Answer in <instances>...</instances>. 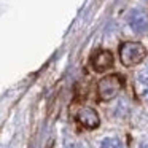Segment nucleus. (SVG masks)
<instances>
[{
	"label": "nucleus",
	"mask_w": 148,
	"mask_h": 148,
	"mask_svg": "<svg viewBox=\"0 0 148 148\" xmlns=\"http://www.w3.org/2000/svg\"><path fill=\"white\" fill-rule=\"evenodd\" d=\"M91 65L96 72H107L113 65V54L108 49H99L91 58Z\"/></svg>",
	"instance_id": "obj_3"
},
{
	"label": "nucleus",
	"mask_w": 148,
	"mask_h": 148,
	"mask_svg": "<svg viewBox=\"0 0 148 148\" xmlns=\"http://www.w3.org/2000/svg\"><path fill=\"white\" fill-rule=\"evenodd\" d=\"M100 148H124V147H123L121 140H118V138H105L100 143Z\"/></svg>",
	"instance_id": "obj_7"
},
{
	"label": "nucleus",
	"mask_w": 148,
	"mask_h": 148,
	"mask_svg": "<svg viewBox=\"0 0 148 148\" xmlns=\"http://www.w3.org/2000/svg\"><path fill=\"white\" fill-rule=\"evenodd\" d=\"M140 148H148V143H143V145H142Z\"/></svg>",
	"instance_id": "obj_8"
},
{
	"label": "nucleus",
	"mask_w": 148,
	"mask_h": 148,
	"mask_svg": "<svg viewBox=\"0 0 148 148\" xmlns=\"http://www.w3.org/2000/svg\"><path fill=\"white\" fill-rule=\"evenodd\" d=\"M77 121L84 129H96L99 126L100 119H99V115H97L96 110L89 108V107H84V108H81L77 113Z\"/></svg>",
	"instance_id": "obj_4"
},
{
	"label": "nucleus",
	"mask_w": 148,
	"mask_h": 148,
	"mask_svg": "<svg viewBox=\"0 0 148 148\" xmlns=\"http://www.w3.org/2000/svg\"><path fill=\"white\" fill-rule=\"evenodd\" d=\"M123 89V80L119 75H107L97 84V96L100 100H112Z\"/></svg>",
	"instance_id": "obj_2"
},
{
	"label": "nucleus",
	"mask_w": 148,
	"mask_h": 148,
	"mask_svg": "<svg viewBox=\"0 0 148 148\" xmlns=\"http://www.w3.org/2000/svg\"><path fill=\"white\" fill-rule=\"evenodd\" d=\"M129 26L135 34L148 32V13L142 10H134L129 14Z\"/></svg>",
	"instance_id": "obj_5"
},
{
	"label": "nucleus",
	"mask_w": 148,
	"mask_h": 148,
	"mask_svg": "<svg viewBox=\"0 0 148 148\" xmlns=\"http://www.w3.org/2000/svg\"><path fill=\"white\" fill-rule=\"evenodd\" d=\"M147 56V49L138 42H124L119 46V58L126 67L140 64Z\"/></svg>",
	"instance_id": "obj_1"
},
{
	"label": "nucleus",
	"mask_w": 148,
	"mask_h": 148,
	"mask_svg": "<svg viewBox=\"0 0 148 148\" xmlns=\"http://www.w3.org/2000/svg\"><path fill=\"white\" fill-rule=\"evenodd\" d=\"M138 86H140L143 97L148 99V70H143L138 73Z\"/></svg>",
	"instance_id": "obj_6"
}]
</instances>
